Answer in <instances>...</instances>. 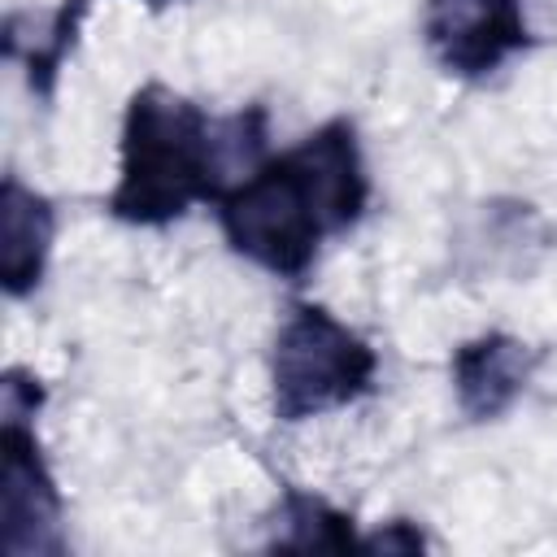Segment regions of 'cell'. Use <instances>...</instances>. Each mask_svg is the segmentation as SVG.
<instances>
[{"label": "cell", "instance_id": "cell-1", "mask_svg": "<svg viewBox=\"0 0 557 557\" xmlns=\"http://www.w3.org/2000/svg\"><path fill=\"white\" fill-rule=\"evenodd\" d=\"M213 205L231 252L278 278H305L322 239L348 231L370 205L357 126L348 117L322 122L296 148L222 187Z\"/></svg>", "mask_w": 557, "mask_h": 557}, {"label": "cell", "instance_id": "cell-2", "mask_svg": "<svg viewBox=\"0 0 557 557\" xmlns=\"http://www.w3.org/2000/svg\"><path fill=\"white\" fill-rule=\"evenodd\" d=\"M265 109L248 104L209 117L196 100L165 83L131 91L117 139V183L104 209L131 226L178 222L191 205L218 200L231 174H252L265 157Z\"/></svg>", "mask_w": 557, "mask_h": 557}, {"label": "cell", "instance_id": "cell-3", "mask_svg": "<svg viewBox=\"0 0 557 557\" xmlns=\"http://www.w3.org/2000/svg\"><path fill=\"white\" fill-rule=\"evenodd\" d=\"M379 352L366 335L339 322L326 305L300 300L287 309L270 348V400L274 418L296 426L335 413L374 392Z\"/></svg>", "mask_w": 557, "mask_h": 557}, {"label": "cell", "instance_id": "cell-4", "mask_svg": "<svg viewBox=\"0 0 557 557\" xmlns=\"http://www.w3.org/2000/svg\"><path fill=\"white\" fill-rule=\"evenodd\" d=\"M0 548L9 557H61V492L30 418L0 413Z\"/></svg>", "mask_w": 557, "mask_h": 557}, {"label": "cell", "instance_id": "cell-5", "mask_svg": "<svg viewBox=\"0 0 557 557\" xmlns=\"http://www.w3.org/2000/svg\"><path fill=\"white\" fill-rule=\"evenodd\" d=\"M422 39L444 74L479 83L531 48L527 0H426Z\"/></svg>", "mask_w": 557, "mask_h": 557}, {"label": "cell", "instance_id": "cell-6", "mask_svg": "<svg viewBox=\"0 0 557 557\" xmlns=\"http://www.w3.org/2000/svg\"><path fill=\"white\" fill-rule=\"evenodd\" d=\"M535 348L509 331H483L453 352V396L470 422H496L527 392L535 370Z\"/></svg>", "mask_w": 557, "mask_h": 557}, {"label": "cell", "instance_id": "cell-7", "mask_svg": "<svg viewBox=\"0 0 557 557\" xmlns=\"http://www.w3.org/2000/svg\"><path fill=\"white\" fill-rule=\"evenodd\" d=\"M52 235H57L52 200L26 187L17 174H4L0 183V287L4 296L22 300L44 283Z\"/></svg>", "mask_w": 557, "mask_h": 557}, {"label": "cell", "instance_id": "cell-8", "mask_svg": "<svg viewBox=\"0 0 557 557\" xmlns=\"http://www.w3.org/2000/svg\"><path fill=\"white\" fill-rule=\"evenodd\" d=\"M274 548L283 553H348L361 548V535L352 527V513L335 509L331 500L287 487L274 509Z\"/></svg>", "mask_w": 557, "mask_h": 557}, {"label": "cell", "instance_id": "cell-9", "mask_svg": "<svg viewBox=\"0 0 557 557\" xmlns=\"http://www.w3.org/2000/svg\"><path fill=\"white\" fill-rule=\"evenodd\" d=\"M44 405V383L39 374L22 370V366H9L4 379H0V413H13V418H35Z\"/></svg>", "mask_w": 557, "mask_h": 557}, {"label": "cell", "instance_id": "cell-10", "mask_svg": "<svg viewBox=\"0 0 557 557\" xmlns=\"http://www.w3.org/2000/svg\"><path fill=\"white\" fill-rule=\"evenodd\" d=\"M361 548H366V553H422V548H426V535H422L418 522L392 518V522H383L379 531L361 535Z\"/></svg>", "mask_w": 557, "mask_h": 557}, {"label": "cell", "instance_id": "cell-11", "mask_svg": "<svg viewBox=\"0 0 557 557\" xmlns=\"http://www.w3.org/2000/svg\"><path fill=\"white\" fill-rule=\"evenodd\" d=\"M139 4H148V9H165V4H174V0H139Z\"/></svg>", "mask_w": 557, "mask_h": 557}]
</instances>
